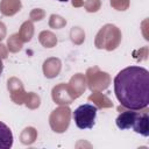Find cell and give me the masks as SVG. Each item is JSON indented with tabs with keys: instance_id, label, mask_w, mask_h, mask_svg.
Segmentation results:
<instances>
[{
	"instance_id": "cell-4",
	"label": "cell",
	"mask_w": 149,
	"mask_h": 149,
	"mask_svg": "<svg viewBox=\"0 0 149 149\" xmlns=\"http://www.w3.org/2000/svg\"><path fill=\"white\" fill-rule=\"evenodd\" d=\"M148 122H149V115L148 113H137L136 115V119L133 123V127L132 129L137 133V134H141L142 136H149V128H148Z\"/></svg>"
},
{
	"instance_id": "cell-2",
	"label": "cell",
	"mask_w": 149,
	"mask_h": 149,
	"mask_svg": "<svg viewBox=\"0 0 149 149\" xmlns=\"http://www.w3.org/2000/svg\"><path fill=\"white\" fill-rule=\"evenodd\" d=\"M98 108L91 104L80 105L72 113L74 123L80 129H90L94 126Z\"/></svg>"
},
{
	"instance_id": "cell-1",
	"label": "cell",
	"mask_w": 149,
	"mask_h": 149,
	"mask_svg": "<svg viewBox=\"0 0 149 149\" xmlns=\"http://www.w3.org/2000/svg\"><path fill=\"white\" fill-rule=\"evenodd\" d=\"M114 93L121 106L143 109L149 105V71L142 66H128L114 78Z\"/></svg>"
},
{
	"instance_id": "cell-5",
	"label": "cell",
	"mask_w": 149,
	"mask_h": 149,
	"mask_svg": "<svg viewBox=\"0 0 149 149\" xmlns=\"http://www.w3.org/2000/svg\"><path fill=\"white\" fill-rule=\"evenodd\" d=\"M13 146V134L8 126L0 121V149H9Z\"/></svg>"
},
{
	"instance_id": "cell-6",
	"label": "cell",
	"mask_w": 149,
	"mask_h": 149,
	"mask_svg": "<svg viewBox=\"0 0 149 149\" xmlns=\"http://www.w3.org/2000/svg\"><path fill=\"white\" fill-rule=\"evenodd\" d=\"M2 70H3V63H2V59L0 58V76L2 73Z\"/></svg>"
},
{
	"instance_id": "cell-7",
	"label": "cell",
	"mask_w": 149,
	"mask_h": 149,
	"mask_svg": "<svg viewBox=\"0 0 149 149\" xmlns=\"http://www.w3.org/2000/svg\"><path fill=\"white\" fill-rule=\"evenodd\" d=\"M58 1H61V2H66V1H69V0H58Z\"/></svg>"
},
{
	"instance_id": "cell-3",
	"label": "cell",
	"mask_w": 149,
	"mask_h": 149,
	"mask_svg": "<svg viewBox=\"0 0 149 149\" xmlns=\"http://www.w3.org/2000/svg\"><path fill=\"white\" fill-rule=\"evenodd\" d=\"M139 112H135L134 109H128L126 112H122L118 115L116 120H115V123H116V127L121 130H127V129H130L133 127V123L136 119V115H137Z\"/></svg>"
}]
</instances>
